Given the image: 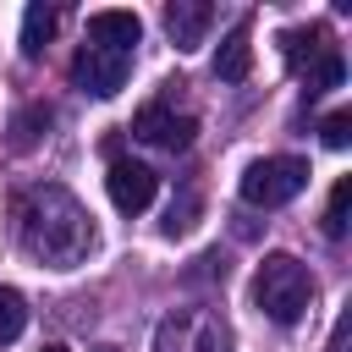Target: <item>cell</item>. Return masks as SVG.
<instances>
[{
  "mask_svg": "<svg viewBox=\"0 0 352 352\" xmlns=\"http://www.w3.org/2000/svg\"><path fill=\"white\" fill-rule=\"evenodd\" d=\"M16 220H22V248L38 258V264H55V270H72L88 258L94 248V214L66 192V187H28L22 204H16Z\"/></svg>",
  "mask_w": 352,
  "mask_h": 352,
  "instance_id": "obj_1",
  "label": "cell"
},
{
  "mask_svg": "<svg viewBox=\"0 0 352 352\" xmlns=\"http://www.w3.org/2000/svg\"><path fill=\"white\" fill-rule=\"evenodd\" d=\"M253 302L264 308V319L275 324H297L314 302V275L297 253H264L258 275H253Z\"/></svg>",
  "mask_w": 352,
  "mask_h": 352,
  "instance_id": "obj_2",
  "label": "cell"
},
{
  "mask_svg": "<svg viewBox=\"0 0 352 352\" xmlns=\"http://www.w3.org/2000/svg\"><path fill=\"white\" fill-rule=\"evenodd\" d=\"M302 187H308V165L292 160V154L253 160V165L242 170V204H253V209H280V204H292Z\"/></svg>",
  "mask_w": 352,
  "mask_h": 352,
  "instance_id": "obj_3",
  "label": "cell"
},
{
  "mask_svg": "<svg viewBox=\"0 0 352 352\" xmlns=\"http://www.w3.org/2000/svg\"><path fill=\"white\" fill-rule=\"evenodd\" d=\"M154 352H226V330L209 308H176L154 324Z\"/></svg>",
  "mask_w": 352,
  "mask_h": 352,
  "instance_id": "obj_4",
  "label": "cell"
},
{
  "mask_svg": "<svg viewBox=\"0 0 352 352\" xmlns=\"http://www.w3.org/2000/svg\"><path fill=\"white\" fill-rule=\"evenodd\" d=\"M72 77L94 99H116L126 88V77H132V55L126 50H104V44H82L77 60H72Z\"/></svg>",
  "mask_w": 352,
  "mask_h": 352,
  "instance_id": "obj_5",
  "label": "cell"
},
{
  "mask_svg": "<svg viewBox=\"0 0 352 352\" xmlns=\"http://www.w3.org/2000/svg\"><path fill=\"white\" fill-rule=\"evenodd\" d=\"M192 132H198V121H192V116H176V110H165V104H143L138 121H132V138H143V143H154V148H165V154H182V148L192 143Z\"/></svg>",
  "mask_w": 352,
  "mask_h": 352,
  "instance_id": "obj_6",
  "label": "cell"
},
{
  "mask_svg": "<svg viewBox=\"0 0 352 352\" xmlns=\"http://www.w3.org/2000/svg\"><path fill=\"white\" fill-rule=\"evenodd\" d=\"M104 187H110V204L121 209V214H143L148 204H154V170L148 165H138V160H116L110 165V176H104Z\"/></svg>",
  "mask_w": 352,
  "mask_h": 352,
  "instance_id": "obj_7",
  "label": "cell"
},
{
  "mask_svg": "<svg viewBox=\"0 0 352 352\" xmlns=\"http://www.w3.org/2000/svg\"><path fill=\"white\" fill-rule=\"evenodd\" d=\"M209 22H214V6L209 0H170L165 6V33H170L176 50H198L204 33H209Z\"/></svg>",
  "mask_w": 352,
  "mask_h": 352,
  "instance_id": "obj_8",
  "label": "cell"
},
{
  "mask_svg": "<svg viewBox=\"0 0 352 352\" xmlns=\"http://www.w3.org/2000/svg\"><path fill=\"white\" fill-rule=\"evenodd\" d=\"M138 38H143V22L132 16V11H94L88 16V44H104V50H138Z\"/></svg>",
  "mask_w": 352,
  "mask_h": 352,
  "instance_id": "obj_9",
  "label": "cell"
},
{
  "mask_svg": "<svg viewBox=\"0 0 352 352\" xmlns=\"http://www.w3.org/2000/svg\"><path fill=\"white\" fill-rule=\"evenodd\" d=\"M248 72H253V33H248V22H236L214 50V77L220 82H242Z\"/></svg>",
  "mask_w": 352,
  "mask_h": 352,
  "instance_id": "obj_10",
  "label": "cell"
},
{
  "mask_svg": "<svg viewBox=\"0 0 352 352\" xmlns=\"http://www.w3.org/2000/svg\"><path fill=\"white\" fill-rule=\"evenodd\" d=\"M280 50H286V66L302 72L308 60L319 66L330 55V38H324V28H292V33H280Z\"/></svg>",
  "mask_w": 352,
  "mask_h": 352,
  "instance_id": "obj_11",
  "label": "cell"
},
{
  "mask_svg": "<svg viewBox=\"0 0 352 352\" xmlns=\"http://www.w3.org/2000/svg\"><path fill=\"white\" fill-rule=\"evenodd\" d=\"M55 22H60L55 6H38V0H33V6L22 11V60H38V55H44V44L55 38Z\"/></svg>",
  "mask_w": 352,
  "mask_h": 352,
  "instance_id": "obj_12",
  "label": "cell"
},
{
  "mask_svg": "<svg viewBox=\"0 0 352 352\" xmlns=\"http://www.w3.org/2000/svg\"><path fill=\"white\" fill-rule=\"evenodd\" d=\"M346 214H352V176H341V182L330 187V204H324V236H330V242L346 236V226H352Z\"/></svg>",
  "mask_w": 352,
  "mask_h": 352,
  "instance_id": "obj_13",
  "label": "cell"
},
{
  "mask_svg": "<svg viewBox=\"0 0 352 352\" xmlns=\"http://www.w3.org/2000/svg\"><path fill=\"white\" fill-rule=\"evenodd\" d=\"M22 330H28V302H22L16 286H0V346L16 341Z\"/></svg>",
  "mask_w": 352,
  "mask_h": 352,
  "instance_id": "obj_14",
  "label": "cell"
},
{
  "mask_svg": "<svg viewBox=\"0 0 352 352\" xmlns=\"http://www.w3.org/2000/svg\"><path fill=\"white\" fill-rule=\"evenodd\" d=\"M50 116H55L50 104H28V110L11 121V143H16V148H33V143H38V126H50Z\"/></svg>",
  "mask_w": 352,
  "mask_h": 352,
  "instance_id": "obj_15",
  "label": "cell"
},
{
  "mask_svg": "<svg viewBox=\"0 0 352 352\" xmlns=\"http://www.w3.org/2000/svg\"><path fill=\"white\" fill-rule=\"evenodd\" d=\"M319 138H324V148H346V143H352V116H346V110L324 116V121H319Z\"/></svg>",
  "mask_w": 352,
  "mask_h": 352,
  "instance_id": "obj_16",
  "label": "cell"
},
{
  "mask_svg": "<svg viewBox=\"0 0 352 352\" xmlns=\"http://www.w3.org/2000/svg\"><path fill=\"white\" fill-rule=\"evenodd\" d=\"M341 77H346V66H341V55L330 50V55L314 66V82H319V88H341Z\"/></svg>",
  "mask_w": 352,
  "mask_h": 352,
  "instance_id": "obj_17",
  "label": "cell"
},
{
  "mask_svg": "<svg viewBox=\"0 0 352 352\" xmlns=\"http://www.w3.org/2000/svg\"><path fill=\"white\" fill-rule=\"evenodd\" d=\"M346 324H352V319L341 314V319H336V330H330V352H346Z\"/></svg>",
  "mask_w": 352,
  "mask_h": 352,
  "instance_id": "obj_18",
  "label": "cell"
},
{
  "mask_svg": "<svg viewBox=\"0 0 352 352\" xmlns=\"http://www.w3.org/2000/svg\"><path fill=\"white\" fill-rule=\"evenodd\" d=\"M44 352H72V346H60V341H55V346H44Z\"/></svg>",
  "mask_w": 352,
  "mask_h": 352,
  "instance_id": "obj_19",
  "label": "cell"
}]
</instances>
